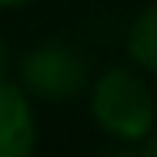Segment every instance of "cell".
Listing matches in <instances>:
<instances>
[{"label": "cell", "mask_w": 157, "mask_h": 157, "mask_svg": "<svg viewBox=\"0 0 157 157\" xmlns=\"http://www.w3.org/2000/svg\"><path fill=\"white\" fill-rule=\"evenodd\" d=\"M87 91H91V119L108 140L136 150L157 129V98L143 70L105 67Z\"/></svg>", "instance_id": "cell-1"}, {"label": "cell", "mask_w": 157, "mask_h": 157, "mask_svg": "<svg viewBox=\"0 0 157 157\" xmlns=\"http://www.w3.org/2000/svg\"><path fill=\"white\" fill-rule=\"evenodd\" d=\"M17 84L28 91L32 101L67 105V101H77L91 87V67H87V56L73 42L45 39L21 56Z\"/></svg>", "instance_id": "cell-2"}, {"label": "cell", "mask_w": 157, "mask_h": 157, "mask_svg": "<svg viewBox=\"0 0 157 157\" xmlns=\"http://www.w3.org/2000/svg\"><path fill=\"white\" fill-rule=\"evenodd\" d=\"M39 143L35 105L17 80L0 77V157H25Z\"/></svg>", "instance_id": "cell-3"}, {"label": "cell", "mask_w": 157, "mask_h": 157, "mask_svg": "<svg viewBox=\"0 0 157 157\" xmlns=\"http://www.w3.org/2000/svg\"><path fill=\"white\" fill-rule=\"evenodd\" d=\"M126 56L133 59L136 70L157 77V0L147 4L143 11H136V17L129 21V28H126Z\"/></svg>", "instance_id": "cell-4"}, {"label": "cell", "mask_w": 157, "mask_h": 157, "mask_svg": "<svg viewBox=\"0 0 157 157\" xmlns=\"http://www.w3.org/2000/svg\"><path fill=\"white\" fill-rule=\"evenodd\" d=\"M25 4H32V0H0V7H7V11L11 7H25Z\"/></svg>", "instance_id": "cell-5"}, {"label": "cell", "mask_w": 157, "mask_h": 157, "mask_svg": "<svg viewBox=\"0 0 157 157\" xmlns=\"http://www.w3.org/2000/svg\"><path fill=\"white\" fill-rule=\"evenodd\" d=\"M4 59H7V49H4V42H0V70H4Z\"/></svg>", "instance_id": "cell-6"}]
</instances>
